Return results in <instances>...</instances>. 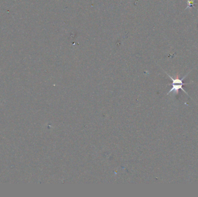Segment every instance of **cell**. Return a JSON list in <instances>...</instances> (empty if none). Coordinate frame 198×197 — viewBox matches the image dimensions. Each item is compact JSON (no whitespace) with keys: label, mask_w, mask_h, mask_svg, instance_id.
<instances>
[{"label":"cell","mask_w":198,"mask_h":197,"mask_svg":"<svg viewBox=\"0 0 198 197\" xmlns=\"http://www.w3.org/2000/svg\"><path fill=\"white\" fill-rule=\"evenodd\" d=\"M188 74H187L185 76H184L182 79H179L178 77H176V79H173L171 76L167 74L168 75V76L172 80V82H173L172 84H171L172 88L170 89V91H169V93H168V94H169L170 93H172V92H174V94H178L179 90H182L183 92H184L185 94H188L187 93L182 89V86L187 85L189 83H183L182 81L186 77V76L188 75Z\"/></svg>","instance_id":"1"}]
</instances>
